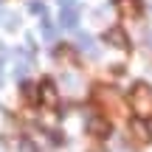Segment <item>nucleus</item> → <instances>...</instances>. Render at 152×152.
Segmentation results:
<instances>
[{
  "label": "nucleus",
  "mask_w": 152,
  "mask_h": 152,
  "mask_svg": "<svg viewBox=\"0 0 152 152\" xmlns=\"http://www.w3.org/2000/svg\"><path fill=\"white\" fill-rule=\"evenodd\" d=\"M130 104L138 113V118H152V87L147 82H138L130 93Z\"/></svg>",
  "instance_id": "f257e3e1"
},
{
  "label": "nucleus",
  "mask_w": 152,
  "mask_h": 152,
  "mask_svg": "<svg viewBox=\"0 0 152 152\" xmlns=\"http://www.w3.org/2000/svg\"><path fill=\"white\" fill-rule=\"evenodd\" d=\"M127 130H130L132 141L138 144V147H144V144L152 141V127H149V118H132L130 124H127Z\"/></svg>",
  "instance_id": "f03ea898"
},
{
  "label": "nucleus",
  "mask_w": 152,
  "mask_h": 152,
  "mask_svg": "<svg viewBox=\"0 0 152 152\" xmlns=\"http://www.w3.org/2000/svg\"><path fill=\"white\" fill-rule=\"evenodd\" d=\"M104 42H107V45H113V48H121V51H127V48H130V37H127V31H124L121 26L107 28V31H104Z\"/></svg>",
  "instance_id": "7ed1b4c3"
},
{
  "label": "nucleus",
  "mask_w": 152,
  "mask_h": 152,
  "mask_svg": "<svg viewBox=\"0 0 152 152\" xmlns=\"http://www.w3.org/2000/svg\"><path fill=\"white\" fill-rule=\"evenodd\" d=\"M96 99L102 104H107L110 110H113L115 115L121 113V99H118V90H113V87H96Z\"/></svg>",
  "instance_id": "20e7f679"
},
{
  "label": "nucleus",
  "mask_w": 152,
  "mask_h": 152,
  "mask_svg": "<svg viewBox=\"0 0 152 152\" xmlns=\"http://www.w3.org/2000/svg\"><path fill=\"white\" fill-rule=\"evenodd\" d=\"M87 132L96 135V138H107L110 135V121L104 115H90L87 118Z\"/></svg>",
  "instance_id": "39448f33"
},
{
  "label": "nucleus",
  "mask_w": 152,
  "mask_h": 152,
  "mask_svg": "<svg viewBox=\"0 0 152 152\" xmlns=\"http://www.w3.org/2000/svg\"><path fill=\"white\" fill-rule=\"evenodd\" d=\"M115 6H118V14L127 17V20H138L141 17V0H115Z\"/></svg>",
  "instance_id": "423d86ee"
},
{
  "label": "nucleus",
  "mask_w": 152,
  "mask_h": 152,
  "mask_svg": "<svg viewBox=\"0 0 152 152\" xmlns=\"http://www.w3.org/2000/svg\"><path fill=\"white\" fill-rule=\"evenodd\" d=\"M39 102H45L48 107H56V102H59L56 85H54L51 79H42V85H39Z\"/></svg>",
  "instance_id": "0eeeda50"
},
{
  "label": "nucleus",
  "mask_w": 152,
  "mask_h": 152,
  "mask_svg": "<svg viewBox=\"0 0 152 152\" xmlns=\"http://www.w3.org/2000/svg\"><path fill=\"white\" fill-rule=\"evenodd\" d=\"M59 23H62V28H76V23H79V11H76V6H62Z\"/></svg>",
  "instance_id": "6e6552de"
},
{
  "label": "nucleus",
  "mask_w": 152,
  "mask_h": 152,
  "mask_svg": "<svg viewBox=\"0 0 152 152\" xmlns=\"http://www.w3.org/2000/svg\"><path fill=\"white\" fill-rule=\"evenodd\" d=\"M76 42H79V48L85 51V54H90V56H96V54H99V51H96V39H93L90 34H85V31H82L79 37H76Z\"/></svg>",
  "instance_id": "1a4fd4ad"
},
{
  "label": "nucleus",
  "mask_w": 152,
  "mask_h": 152,
  "mask_svg": "<svg viewBox=\"0 0 152 152\" xmlns=\"http://www.w3.org/2000/svg\"><path fill=\"white\" fill-rule=\"evenodd\" d=\"M23 99H26L28 104H37L39 102V87L31 85V82H26V85H23Z\"/></svg>",
  "instance_id": "9d476101"
},
{
  "label": "nucleus",
  "mask_w": 152,
  "mask_h": 152,
  "mask_svg": "<svg viewBox=\"0 0 152 152\" xmlns=\"http://www.w3.org/2000/svg\"><path fill=\"white\" fill-rule=\"evenodd\" d=\"M42 37L48 39V42H54V39H56V28L51 26V20H42Z\"/></svg>",
  "instance_id": "9b49d317"
},
{
  "label": "nucleus",
  "mask_w": 152,
  "mask_h": 152,
  "mask_svg": "<svg viewBox=\"0 0 152 152\" xmlns=\"http://www.w3.org/2000/svg\"><path fill=\"white\" fill-rule=\"evenodd\" d=\"M3 20H6L3 26L9 28V31H17V28H20V17H17V14H6Z\"/></svg>",
  "instance_id": "f8f14e48"
},
{
  "label": "nucleus",
  "mask_w": 152,
  "mask_h": 152,
  "mask_svg": "<svg viewBox=\"0 0 152 152\" xmlns=\"http://www.w3.org/2000/svg\"><path fill=\"white\" fill-rule=\"evenodd\" d=\"M20 152H39V149L34 147L31 141H23V144H20Z\"/></svg>",
  "instance_id": "ddd939ff"
},
{
  "label": "nucleus",
  "mask_w": 152,
  "mask_h": 152,
  "mask_svg": "<svg viewBox=\"0 0 152 152\" xmlns=\"http://www.w3.org/2000/svg\"><path fill=\"white\" fill-rule=\"evenodd\" d=\"M31 11H34V14H42L45 6H42V3H31Z\"/></svg>",
  "instance_id": "4468645a"
},
{
  "label": "nucleus",
  "mask_w": 152,
  "mask_h": 152,
  "mask_svg": "<svg viewBox=\"0 0 152 152\" xmlns=\"http://www.w3.org/2000/svg\"><path fill=\"white\" fill-rule=\"evenodd\" d=\"M147 42H152V34H147Z\"/></svg>",
  "instance_id": "2eb2a0df"
},
{
  "label": "nucleus",
  "mask_w": 152,
  "mask_h": 152,
  "mask_svg": "<svg viewBox=\"0 0 152 152\" xmlns=\"http://www.w3.org/2000/svg\"><path fill=\"white\" fill-rule=\"evenodd\" d=\"M0 17H3V6H0Z\"/></svg>",
  "instance_id": "dca6fc26"
}]
</instances>
